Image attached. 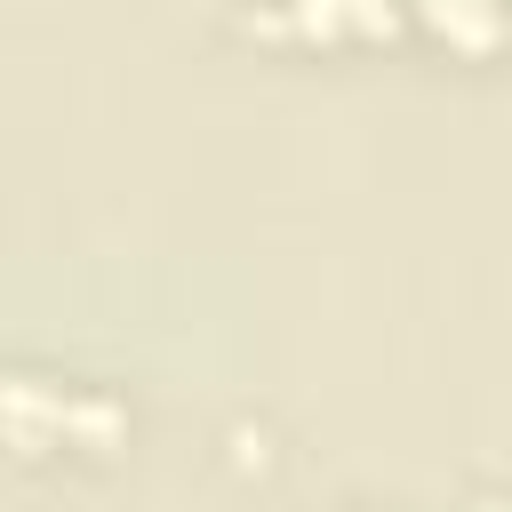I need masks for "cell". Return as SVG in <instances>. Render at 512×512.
<instances>
[{
    "label": "cell",
    "instance_id": "4",
    "mask_svg": "<svg viewBox=\"0 0 512 512\" xmlns=\"http://www.w3.org/2000/svg\"><path fill=\"white\" fill-rule=\"evenodd\" d=\"M224 464H232V472H272V464H280L272 416H232V424H224Z\"/></svg>",
    "mask_w": 512,
    "mask_h": 512
},
{
    "label": "cell",
    "instance_id": "5",
    "mask_svg": "<svg viewBox=\"0 0 512 512\" xmlns=\"http://www.w3.org/2000/svg\"><path fill=\"white\" fill-rule=\"evenodd\" d=\"M344 512H376V504H344Z\"/></svg>",
    "mask_w": 512,
    "mask_h": 512
},
{
    "label": "cell",
    "instance_id": "1",
    "mask_svg": "<svg viewBox=\"0 0 512 512\" xmlns=\"http://www.w3.org/2000/svg\"><path fill=\"white\" fill-rule=\"evenodd\" d=\"M136 440V400L104 376H64L40 360L0 368V456L16 464H112Z\"/></svg>",
    "mask_w": 512,
    "mask_h": 512
},
{
    "label": "cell",
    "instance_id": "3",
    "mask_svg": "<svg viewBox=\"0 0 512 512\" xmlns=\"http://www.w3.org/2000/svg\"><path fill=\"white\" fill-rule=\"evenodd\" d=\"M416 32H432L456 64H488L496 56V32H504V8L496 0H400Z\"/></svg>",
    "mask_w": 512,
    "mask_h": 512
},
{
    "label": "cell",
    "instance_id": "2",
    "mask_svg": "<svg viewBox=\"0 0 512 512\" xmlns=\"http://www.w3.org/2000/svg\"><path fill=\"white\" fill-rule=\"evenodd\" d=\"M232 32L240 40H264V48H320V56H344V48H384L408 32V8L400 0H240L232 8Z\"/></svg>",
    "mask_w": 512,
    "mask_h": 512
}]
</instances>
